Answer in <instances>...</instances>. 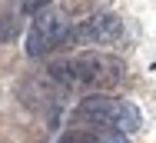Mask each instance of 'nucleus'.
<instances>
[{
  "label": "nucleus",
  "instance_id": "1",
  "mask_svg": "<svg viewBox=\"0 0 156 143\" xmlns=\"http://www.w3.org/2000/svg\"><path fill=\"white\" fill-rule=\"evenodd\" d=\"M47 77L60 86H96L110 90L123 80V63L110 53H76L66 60H50Z\"/></svg>",
  "mask_w": 156,
  "mask_h": 143
},
{
  "label": "nucleus",
  "instance_id": "2",
  "mask_svg": "<svg viewBox=\"0 0 156 143\" xmlns=\"http://www.w3.org/2000/svg\"><path fill=\"white\" fill-rule=\"evenodd\" d=\"M76 116L83 123H90L96 130H116V133H136L140 130V110L126 100H116V97H106V93H93L87 100H80L76 107Z\"/></svg>",
  "mask_w": 156,
  "mask_h": 143
},
{
  "label": "nucleus",
  "instance_id": "3",
  "mask_svg": "<svg viewBox=\"0 0 156 143\" xmlns=\"http://www.w3.org/2000/svg\"><path fill=\"white\" fill-rule=\"evenodd\" d=\"M73 37V27L66 20V13L57 10V7H47L33 17L30 33H27V53L30 57H43L50 50H57L60 43H66Z\"/></svg>",
  "mask_w": 156,
  "mask_h": 143
},
{
  "label": "nucleus",
  "instance_id": "4",
  "mask_svg": "<svg viewBox=\"0 0 156 143\" xmlns=\"http://www.w3.org/2000/svg\"><path fill=\"white\" fill-rule=\"evenodd\" d=\"M123 33V24L116 13H93L83 24L73 27V43H116Z\"/></svg>",
  "mask_w": 156,
  "mask_h": 143
},
{
  "label": "nucleus",
  "instance_id": "5",
  "mask_svg": "<svg viewBox=\"0 0 156 143\" xmlns=\"http://www.w3.org/2000/svg\"><path fill=\"white\" fill-rule=\"evenodd\" d=\"M96 140L100 143H129V137H126V133H116V130H100Z\"/></svg>",
  "mask_w": 156,
  "mask_h": 143
},
{
  "label": "nucleus",
  "instance_id": "6",
  "mask_svg": "<svg viewBox=\"0 0 156 143\" xmlns=\"http://www.w3.org/2000/svg\"><path fill=\"white\" fill-rule=\"evenodd\" d=\"M20 7H23V13H33V17H37L40 10H47V7H50V0H23Z\"/></svg>",
  "mask_w": 156,
  "mask_h": 143
},
{
  "label": "nucleus",
  "instance_id": "7",
  "mask_svg": "<svg viewBox=\"0 0 156 143\" xmlns=\"http://www.w3.org/2000/svg\"><path fill=\"white\" fill-rule=\"evenodd\" d=\"M13 33H17V24L13 20H3L0 24V40H13Z\"/></svg>",
  "mask_w": 156,
  "mask_h": 143
},
{
  "label": "nucleus",
  "instance_id": "8",
  "mask_svg": "<svg viewBox=\"0 0 156 143\" xmlns=\"http://www.w3.org/2000/svg\"><path fill=\"white\" fill-rule=\"evenodd\" d=\"M60 143H100L96 137H83V133H70V137H63Z\"/></svg>",
  "mask_w": 156,
  "mask_h": 143
}]
</instances>
